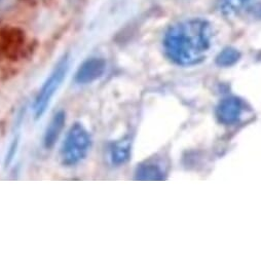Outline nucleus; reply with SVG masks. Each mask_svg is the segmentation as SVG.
<instances>
[{"mask_svg":"<svg viewBox=\"0 0 261 262\" xmlns=\"http://www.w3.org/2000/svg\"><path fill=\"white\" fill-rule=\"evenodd\" d=\"M106 69V63L103 59L92 58L86 60L78 68L75 80L80 84H86L95 81L103 75Z\"/></svg>","mask_w":261,"mask_h":262,"instance_id":"nucleus-4","label":"nucleus"},{"mask_svg":"<svg viewBox=\"0 0 261 262\" xmlns=\"http://www.w3.org/2000/svg\"><path fill=\"white\" fill-rule=\"evenodd\" d=\"M255 0H219L218 8L225 17H233L249 9Z\"/></svg>","mask_w":261,"mask_h":262,"instance_id":"nucleus-7","label":"nucleus"},{"mask_svg":"<svg viewBox=\"0 0 261 262\" xmlns=\"http://www.w3.org/2000/svg\"><path fill=\"white\" fill-rule=\"evenodd\" d=\"M65 122H66V115L63 111L57 112L53 116L45 133L44 144L46 148L50 149L56 144L57 140L59 139L62 130L64 128Z\"/></svg>","mask_w":261,"mask_h":262,"instance_id":"nucleus-6","label":"nucleus"},{"mask_svg":"<svg viewBox=\"0 0 261 262\" xmlns=\"http://www.w3.org/2000/svg\"><path fill=\"white\" fill-rule=\"evenodd\" d=\"M69 69V58L68 56H65L62 58L51 75L48 77V79L42 84L41 89L39 90L35 101L33 105L34 114L36 118H39L44 115V113L47 111L52 99L56 95L57 91L61 86L63 80L66 77V74Z\"/></svg>","mask_w":261,"mask_h":262,"instance_id":"nucleus-3","label":"nucleus"},{"mask_svg":"<svg viewBox=\"0 0 261 262\" xmlns=\"http://www.w3.org/2000/svg\"><path fill=\"white\" fill-rule=\"evenodd\" d=\"M130 155V142L128 139H123L114 143L111 147L110 156L112 163L115 165H121L127 162Z\"/></svg>","mask_w":261,"mask_h":262,"instance_id":"nucleus-8","label":"nucleus"},{"mask_svg":"<svg viewBox=\"0 0 261 262\" xmlns=\"http://www.w3.org/2000/svg\"><path fill=\"white\" fill-rule=\"evenodd\" d=\"M136 179L141 181H157L163 180V172L159 167L150 164L141 165L136 171Z\"/></svg>","mask_w":261,"mask_h":262,"instance_id":"nucleus-9","label":"nucleus"},{"mask_svg":"<svg viewBox=\"0 0 261 262\" xmlns=\"http://www.w3.org/2000/svg\"><path fill=\"white\" fill-rule=\"evenodd\" d=\"M13 2V0H0V9H2L3 7H7L9 3Z\"/></svg>","mask_w":261,"mask_h":262,"instance_id":"nucleus-11","label":"nucleus"},{"mask_svg":"<svg viewBox=\"0 0 261 262\" xmlns=\"http://www.w3.org/2000/svg\"><path fill=\"white\" fill-rule=\"evenodd\" d=\"M212 30L202 19H191L172 26L166 33L164 47L167 56L182 66L202 62L210 49Z\"/></svg>","mask_w":261,"mask_h":262,"instance_id":"nucleus-1","label":"nucleus"},{"mask_svg":"<svg viewBox=\"0 0 261 262\" xmlns=\"http://www.w3.org/2000/svg\"><path fill=\"white\" fill-rule=\"evenodd\" d=\"M240 58V54L234 49H225L217 57V64L220 66H230L234 64Z\"/></svg>","mask_w":261,"mask_h":262,"instance_id":"nucleus-10","label":"nucleus"},{"mask_svg":"<svg viewBox=\"0 0 261 262\" xmlns=\"http://www.w3.org/2000/svg\"><path fill=\"white\" fill-rule=\"evenodd\" d=\"M242 112V103L236 98H226L219 104L216 114L220 122L224 124L234 123Z\"/></svg>","mask_w":261,"mask_h":262,"instance_id":"nucleus-5","label":"nucleus"},{"mask_svg":"<svg viewBox=\"0 0 261 262\" xmlns=\"http://www.w3.org/2000/svg\"><path fill=\"white\" fill-rule=\"evenodd\" d=\"M91 147V137L85 127L80 123H74L66 135L62 144L60 157L65 166H74L81 162Z\"/></svg>","mask_w":261,"mask_h":262,"instance_id":"nucleus-2","label":"nucleus"}]
</instances>
